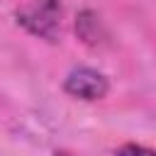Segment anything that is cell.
<instances>
[{
  "label": "cell",
  "mask_w": 156,
  "mask_h": 156,
  "mask_svg": "<svg viewBox=\"0 0 156 156\" xmlns=\"http://www.w3.org/2000/svg\"><path fill=\"white\" fill-rule=\"evenodd\" d=\"M17 24H22L29 34L56 41L61 32V2L58 0H32L29 5L15 12Z\"/></svg>",
  "instance_id": "cell-1"
},
{
  "label": "cell",
  "mask_w": 156,
  "mask_h": 156,
  "mask_svg": "<svg viewBox=\"0 0 156 156\" xmlns=\"http://www.w3.org/2000/svg\"><path fill=\"white\" fill-rule=\"evenodd\" d=\"M63 93L76 98V100H83V102H98L110 93V80L98 68L78 66V68H71L66 73Z\"/></svg>",
  "instance_id": "cell-2"
},
{
  "label": "cell",
  "mask_w": 156,
  "mask_h": 156,
  "mask_svg": "<svg viewBox=\"0 0 156 156\" xmlns=\"http://www.w3.org/2000/svg\"><path fill=\"white\" fill-rule=\"evenodd\" d=\"M76 32L78 37L85 41V44H98L100 37H102V27H100V17L93 12V10H83L76 20Z\"/></svg>",
  "instance_id": "cell-3"
},
{
  "label": "cell",
  "mask_w": 156,
  "mask_h": 156,
  "mask_svg": "<svg viewBox=\"0 0 156 156\" xmlns=\"http://www.w3.org/2000/svg\"><path fill=\"white\" fill-rule=\"evenodd\" d=\"M115 156H154V151H151L149 146H144V144L127 141V144H122V146L115 151Z\"/></svg>",
  "instance_id": "cell-4"
}]
</instances>
